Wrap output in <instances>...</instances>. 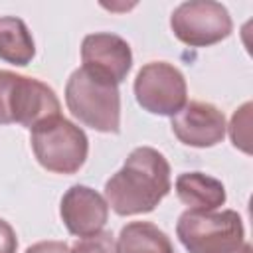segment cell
<instances>
[{"label":"cell","instance_id":"obj_1","mask_svg":"<svg viewBox=\"0 0 253 253\" xmlns=\"http://www.w3.org/2000/svg\"><path fill=\"white\" fill-rule=\"evenodd\" d=\"M170 164L152 146L134 148L105 184V200L119 215L152 211L170 192Z\"/></svg>","mask_w":253,"mask_h":253},{"label":"cell","instance_id":"obj_2","mask_svg":"<svg viewBox=\"0 0 253 253\" xmlns=\"http://www.w3.org/2000/svg\"><path fill=\"white\" fill-rule=\"evenodd\" d=\"M65 103L71 115L85 126L99 132L121 130V93L119 87L97 79L83 67L75 69L65 85Z\"/></svg>","mask_w":253,"mask_h":253},{"label":"cell","instance_id":"obj_3","mask_svg":"<svg viewBox=\"0 0 253 253\" xmlns=\"http://www.w3.org/2000/svg\"><path fill=\"white\" fill-rule=\"evenodd\" d=\"M61 115V105L51 87L36 77L0 69V125L34 128L45 119Z\"/></svg>","mask_w":253,"mask_h":253},{"label":"cell","instance_id":"obj_4","mask_svg":"<svg viewBox=\"0 0 253 253\" xmlns=\"http://www.w3.org/2000/svg\"><path fill=\"white\" fill-rule=\"evenodd\" d=\"M36 160L49 172L75 174L87 160L89 140L81 126L57 115L42 121L30 130Z\"/></svg>","mask_w":253,"mask_h":253},{"label":"cell","instance_id":"obj_5","mask_svg":"<svg viewBox=\"0 0 253 253\" xmlns=\"http://www.w3.org/2000/svg\"><path fill=\"white\" fill-rule=\"evenodd\" d=\"M176 235L188 253H231L245 243V227L241 215L233 210H186L178 217Z\"/></svg>","mask_w":253,"mask_h":253},{"label":"cell","instance_id":"obj_6","mask_svg":"<svg viewBox=\"0 0 253 253\" xmlns=\"http://www.w3.org/2000/svg\"><path fill=\"white\" fill-rule=\"evenodd\" d=\"M170 28L182 43L208 47L225 40L233 30V22L223 4L213 0H190L174 8Z\"/></svg>","mask_w":253,"mask_h":253},{"label":"cell","instance_id":"obj_7","mask_svg":"<svg viewBox=\"0 0 253 253\" xmlns=\"http://www.w3.org/2000/svg\"><path fill=\"white\" fill-rule=\"evenodd\" d=\"M138 105L162 117H174L188 103V87L182 71L166 61H150L140 67L134 79Z\"/></svg>","mask_w":253,"mask_h":253},{"label":"cell","instance_id":"obj_8","mask_svg":"<svg viewBox=\"0 0 253 253\" xmlns=\"http://www.w3.org/2000/svg\"><path fill=\"white\" fill-rule=\"evenodd\" d=\"M83 69L97 79L119 85L132 67V51L126 40L117 34L97 32L83 38L81 43Z\"/></svg>","mask_w":253,"mask_h":253},{"label":"cell","instance_id":"obj_9","mask_svg":"<svg viewBox=\"0 0 253 253\" xmlns=\"http://www.w3.org/2000/svg\"><path fill=\"white\" fill-rule=\"evenodd\" d=\"M172 132L182 144L196 148H210L223 140L225 136V117L223 113L204 101L186 103L170 121Z\"/></svg>","mask_w":253,"mask_h":253},{"label":"cell","instance_id":"obj_10","mask_svg":"<svg viewBox=\"0 0 253 253\" xmlns=\"http://www.w3.org/2000/svg\"><path fill=\"white\" fill-rule=\"evenodd\" d=\"M59 215L71 235L87 237L103 231L109 217V204L93 188L75 184L63 194Z\"/></svg>","mask_w":253,"mask_h":253},{"label":"cell","instance_id":"obj_11","mask_svg":"<svg viewBox=\"0 0 253 253\" xmlns=\"http://www.w3.org/2000/svg\"><path fill=\"white\" fill-rule=\"evenodd\" d=\"M176 194L190 211H215L225 204L223 184L204 172H184L176 178Z\"/></svg>","mask_w":253,"mask_h":253},{"label":"cell","instance_id":"obj_12","mask_svg":"<svg viewBox=\"0 0 253 253\" xmlns=\"http://www.w3.org/2000/svg\"><path fill=\"white\" fill-rule=\"evenodd\" d=\"M115 245L117 253H174L170 237L150 221L126 223Z\"/></svg>","mask_w":253,"mask_h":253},{"label":"cell","instance_id":"obj_13","mask_svg":"<svg viewBox=\"0 0 253 253\" xmlns=\"http://www.w3.org/2000/svg\"><path fill=\"white\" fill-rule=\"evenodd\" d=\"M34 55L36 43L24 20L16 16L0 18V59L24 67L34 59Z\"/></svg>","mask_w":253,"mask_h":253},{"label":"cell","instance_id":"obj_14","mask_svg":"<svg viewBox=\"0 0 253 253\" xmlns=\"http://www.w3.org/2000/svg\"><path fill=\"white\" fill-rule=\"evenodd\" d=\"M249 125H251V103L241 105L233 117H231V125H229V136L233 146H237L243 152H251L249 146Z\"/></svg>","mask_w":253,"mask_h":253},{"label":"cell","instance_id":"obj_15","mask_svg":"<svg viewBox=\"0 0 253 253\" xmlns=\"http://www.w3.org/2000/svg\"><path fill=\"white\" fill-rule=\"evenodd\" d=\"M71 253H117V245L109 231H99L95 235L79 237L71 245Z\"/></svg>","mask_w":253,"mask_h":253},{"label":"cell","instance_id":"obj_16","mask_svg":"<svg viewBox=\"0 0 253 253\" xmlns=\"http://www.w3.org/2000/svg\"><path fill=\"white\" fill-rule=\"evenodd\" d=\"M18 249V239L14 227L0 217V253H16Z\"/></svg>","mask_w":253,"mask_h":253},{"label":"cell","instance_id":"obj_17","mask_svg":"<svg viewBox=\"0 0 253 253\" xmlns=\"http://www.w3.org/2000/svg\"><path fill=\"white\" fill-rule=\"evenodd\" d=\"M26 253H71V247L63 241H38L30 245Z\"/></svg>","mask_w":253,"mask_h":253},{"label":"cell","instance_id":"obj_18","mask_svg":"<svg viewBox=\"0 0 253 253\" xmlns=\"http://www.w3.org/2000/svg\"><path fill=\"white\" fill-rule=\"evenodd\" d=\"M231 253H251V245H249V243L245 241V243H243L241 247H237V249H233Z\"/></svg>","mask_w":253,"mask_h":253}]
</instances>
